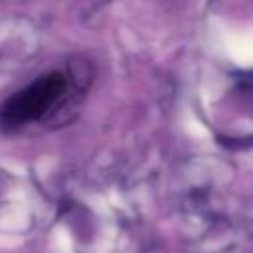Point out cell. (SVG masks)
<instances>
[{"mask_svg": "<svg viewBox=\"0 0 253 253\" xmlns=\"http://www.w3.org/2000/svg\"><path fill=\"white\" fill-rule=\"evenodd\" d=\"M63 91H65V83L61 79V75H51L47 79H42V81L34 83L24 93L16 95L8 103L4 113L14 123L36 119L42 113H45L63 95Z\"/></svg>", "mask_w": 253, "mask_h": 253, "instance_id": "1", "label": "cell"}]
</instances>
